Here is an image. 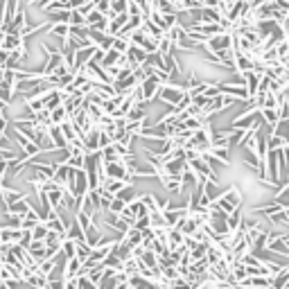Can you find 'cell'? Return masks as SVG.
<instances>
[{
  "instance_id": "cell-1",
  "label": "cell",
  "mask_w": 289,
  "mask_h": 289,
  "mask_svg": "<svg viewBox=\"0 0 289 289\" xmlns=\"http://www.w3.org/2000/svg\"><path fill=\"white\" fill-rule=\"evenodd\" d=\"M242 204H244V197H242L240 185H230V187H226V190H221V194L213 201V206L224 210L226 215L235 213L237 208H242Z\"/></svg>"
},
{
  "instance_id": "cell-2",
  "label": "cell",
  "mask_w": 289,
  "mask_h": 289,
  "mask_svg": "<svg viewBox=\"0 0 289 289\" xmlns=\"http://www.w3.org/2000/svg\"><path fill=\"white\" fill-rule=\"evenodd\" d=\"M185 84H177V81H165L161 88V93H158V102L167 104V107H177L179 102H181L183 97H185Z\"/></svg>"
},
{
  "instance_id": "cell-3",
  "label": "cell",
  "mask_w": 289,
  "mask_h": 289,
  "mask_svg": "<svg viewBox=\"0 0 289 289\" xmlns=\"http://www.w3.org/2000/svg\"><path fill=\"white\" fill-rule=\"evenodd\" d=\"M233 48V32H219L215 36L208 38V43L204 45V52H210V54H217L221 50H228Z\"/></svg>"
},
{
  "instance_id": "cell-4",
  "label": "cell",
  "mask_w": 289,
  "mask_h": 289,
  "mask_svg": "<svg viewBox=\"0 0 289 289\" xmlns=\"http://www.w3.org/2000/svg\"><path fill=\"white\" fill-rule=\"evenodd\" d=\"M163 88V79L158 75H149L147 79L140 84V91H143V100L147 104L154 102V100H158V93H161Z\"/></svg>"
},
{
  "instance_id": "cell-5",
  "label": "cell",
  "mask_w": 289,
  "mask_h": 289,
  "mask_svg": "<svg viewBox=\"0 0 289 289\" xmlns=\"http://www.w3.org/2000/svg\"><path fill=\"white\" fill-rule=\"evenodd\" d=\"M0 190H2V206H11V204H16V201H21V199L30 197L25 190H16V187H11L9 183H7V185H0Z\"/></svg>"
},
{
  "instance_id": "cell-6",
  "label": "cell",
  "mask_w": 289,
  "mask_h": 289,
  "mask_svg": "<svg viewBox=\"0 0 289 289\" xmlns=\"http://www.w3.org/2000/svg\"><path fill=\"white\" fill-rule=\"evenodd\" d=\"M81 267H84V257H79V255L66 257L64 267H61V273H64V278H72V276H79Z\"/></svg>"
},
{
  "instance_id": "cell-7",
  "label": "cell",
  "mask_w": 289,
  "mask_h": 289,
  "mask_svg": "<svg viewBox=\"0 0 289 289\" xmlns=\"http://www.w3.org/2000/svg\"><path fill=\"white\" fill-rule=\"evenodd\" d=\"M66 235H68L70 240H77V242H88V237H86L84 228H81V226L77 224L75 217H72V219L68 221V233H66Z\"/></svg>"
},
{
  "instance_id": "cell-8",
  "label": "cell",
  "mask_w": 289,
  "mask_h": 289,
  "mask_svg": "<svg viewBox=\"0 0 289 289\" xmlns=\"http://www.w3.org/2000/svg\"><path fill=\"white\" fill-rule=\"evenodd\" d=\"M224 14L219 11V7H201V21L204 23H221Z\"/></svg>"
},
{
  "instance_id": "cell-9",
  "label": "cell",
  "mask_w": 289,
  "mask_h": 289,
  "mask_svg": "<svg viewBox=\"0 0 289 289\" xmlns=\"http://www.w3.org/2000/svg\"><path fill=\"white\" fill-rule=\"evenodd\" d=\"M262 122L267 124L269 129H276L280 122V113L278 108H262Z\"/></svg>"
},
{
  "instance_id": "cell-10",
  "label": "cell",
  "mask_w": 289,
  "mask_h": 289,
  "mask_svg": "<svg viewBox=\"0 0 289 289\" xmlns=\"http://www.w3.org/2000/svg\"><path fill=\"white\" fill-rule=\"evenodd\" d=\"M50 36L54 38H66L70 36V23H52V27L48 30Z\"/></svg>"
},
{
  "instance_id": "cell-11",
  "label": "cell",
  "mask_w": 289,
  "mask_h": 289,
  "mask_svg": "<svg viewBox=\"0 0 289 289\" xmlns=\"http://www.w3.org/2000/svg\"><path fill=\"white\" fill-rule=\"evenodd\" d=\"M50 118H52V124H64L70 120V113H68V108L61 104V107H57L54 111H50Z\"/></svg>"
},
{
  "instance_id": "cell-12",
  "label": "cell",
  "mask_w": 289,
  "mask_h": 289,
  "mask_svg": "<svg viewBox=\"0 0 289 289\" xmlns=\"http://www.w3.org/2000/svg\"><path fill=\"white\" fill-rule=\"evenodd\" d=\"M104 264H107L108 269H115V271H124V260L115 251H113L111 255L107 257V260H104Z\"/></svg>"
},
{
  "instance_id": "cell-13",
  "label": "cell",
  "mask_w": 289,
  "mask_h": 289,
  "mask_svg": "<svg viewBox=\"0 0 289 289\" xmlns=\"http://www.w3.org/2000/svg\"><path fill=\"white\" fill-rule=\"evenodd\" d=\"M61 253H64V257H75L77 255V240L66 237L64 244H61Z\"/></svg>"
},
{
  "instance_id": "cell-14",
  "label": "cell",
  "mask_w": 289,
  "mask_h": 289,
  "mask_svg": "<svg viewBox=\"0 0 289 289\" xmlns=\"http://www.w3.org/2000/svg\"><path fill=\"white\" fill-rule=\"evenodd\" d=\"M210 154L217 158V161H221V163H226V165H230V147H213L210 149Z\"/></svg>"
},
{
  "instance_id": "cell-15",
  "label": "cell",
  "mask_w": 289,
  "mask_h": 289,
  "mask_svg": "<svg viewBox=\"0 0 289 289\" xmlns=\"http://www.w3.org/2000/svg\"><path fill=\"white\" fill-rule=\"evenodd\" d=\"M118 197L122 199L124 204H131V201H134V199L138 197V194H136V187H134V183H129V185H124L122 190H120V192H118Z\"/></svg>"
},
{
  "instance_id": "cell-16",
  "label": "cell",
  "mask_w": 289,
  "mask_h": 289,
  "mask_svg": "<svg viewBox=\"0 0 289 289\" xmlns=\"http://www.w3.org/2000/svg\"><path fill=\"white\" fill-rule=\"evenodd\" d=\"M32 235H34V240H45V237L50 235V228H48V224L45 221H41V224H36L32 228Z\"/></svg>"
},
{
  "instance_id": "cell-17",
  "label": "cell",
  "mask_w": 289,
  "mask_h": 289,
  "mask_svg": "<svg viewBox=\"0 0 289 289\" xmlns=\"http://www.w3.org/2000/svg\"><path fill=\"white\" fill-rule=\"evenodd\" d=\"M70 25H86V14L81 9H70Z\"/></svg>"
},
{
  "instance_id": "cell-18",
  "label": "cell",
  "mask_w": 289,
  "mask_h": 289,
  "mask_svg": "<svg viewBox=\"0 0 289 289\" xmlns=\"http://www.w3.org/2000/svg\"><path fill=\"white\" fill-rule=\"evenodd\" d=\"M104 18H107V16H104V14H102L100 9H93L91 14L86 16V25H88V27H93V25H97V23H102Z\"/></svg>"
},
{
  "instance_id": "cell-19",
  "label": "cell",
  "mask_w": 289,
  "mask_h": 289,
  "mask_svg": "<svg viewBox=\"0 0 289 289\" xmlns=\"http://www.w3.org/2000/svg\"><path fill=\"white\" fill-rule=\"evenodd\" d=\"M124 208H127V204H124V201H122V199H120V197H115V199H113V204L108 206V210H104V213H113V215H120V213H122Z\"/></svg>"
},
{
  "instance_id": "cell-20",
  "label": "cell",
  "mask_w": 289,
  "mask_h": 289,
  "mask_svg": "<svg viewBox=\"0 0 289 289\" xmlns=\"http://www.w3.org/2000/svg\"><path fill=\"white\" fill-rule=\"evenodd\" d=\"M280 113V122H289V102H283L278 108Z\"/></svg>"
},
{
  "instance_id": "cell-21",
  "label": "cell",
  "mask_w": 289,
  "mask_h": 289,
  "mask_svg": "<svg viewBox=\"0 0 289 289\" xmlns=\"http://www.w3.org/2000/svg\"><path fill=\"white\" fill-rule=\"evenodd\" d=\"M81 289H100V285L93 283L88 276H81Z\"/></svg>"
},
{
  "instance_id": "cell-22",
  "label": "cell",
  "mask_w": 289,
  "mask_h": 289,
  "mask_svg": "<svg viewBox=\"0 0 289 289\" xmlns=\"http://www.w3.org/2000/svg\"><path fill=\"white\" fill-rule=\"evenodd\" d=\"M0 289H9V285H7V283H0Z\"/></svg>"
},
{
  "instance_id": "cell-23",
  "label": "cell",
  "mask_w": 289,
  "mask_h": 289,
  "mask_svg": "<svg viewBox=\"0 0 289 289\" xmlns=\"http://www.w3.org/2000/svg\"><path fill=\"white\" fill-rule=\"evenodd\" d=\"M201 2H204V0H201Z\"/></svg>"
}]
</instances>
